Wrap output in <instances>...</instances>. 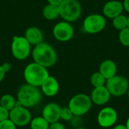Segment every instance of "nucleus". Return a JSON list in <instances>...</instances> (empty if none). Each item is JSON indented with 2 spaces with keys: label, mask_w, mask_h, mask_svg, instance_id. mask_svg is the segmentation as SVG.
Instances as JSON below:
<instances>
[{
  "label": "nucleus",
  "mask_w": 129,
  "mask_h": 129,
  "mask_svg": "<svg viewBox=\"0 0 129 129\" xmlns=\"http://www.w3.org/2000/svg\"><path fill=\"white\" fill-rule=\"evenodd\" d=\"M42 92L39 87L27 83L22 85L17 93V100L21 105L28 109L37 106L42 99Z\"/></svg>",
  "instance_id": "f257e3e1"
},
{
  "label": "nucleus",
  "mask_w": 129,
  "mask_h": 129,
  "mask_svg": "<svg viewBox=\"0 0 129 129\" xmlns=\"http://www.w3.org/2000/svg\"><path fill=\"white\" fill-rule=\"evenodd\" d=\"M32 56L35 63L46 68L54 66L57 59V53L54 48L45 42L36 45L32 51Z\"/></svg>",
  "instance_id": "f03ea898"
},
{
  "label": "nucleus",
  "mask_w": 129,
  "mask_h": 129,
  "mask_svg": "<svg viewBox=\"0 0 129 129\" xmlns=\"http://www.w3.org/2000/svg\"><path fill=\"white\" fill-rule=\"evenodd\" d=\"M48 76L49 73L47 68L35 62L29 63L23 71V77L26 82L36 87H40Z\"/></svg>",
  "instance_id": "7ed1b4c3"
},
{
  "label": "nucleus",
  "mask_w": 129,
  "mask_h": 129,
  "mask_svg": "<svg viewBox=\"0 0 129 129\" xmlns=\"http://www.w3.org/2000/svg\"><path fill=\"white\" fill-rule=\"evenodd\" d=\"M58 8L60 16L69 23L77 20L82 14V7L77 0H63Z\"/></svg>",
  "instance_id": "20e7f679"
},
{
  "label": "nucleus",
  "mask_w": 129,
  "mask_h": 129,
  "mask_svg": "<svg viewBox=\"0 0 129 129\" xmlns=\"http://www.w3.org/2000/svg\"><path fill=\"white\" fill-rule=\"evenodd\" d=\"M92 101L91 98L85 94H77L69 101L68 107L76 116H82L91 109Z\"/></svg>",
  "instance_id": "39448f33"
},
{
  "label": "nucleus",
  "mask_w": 129,
  "mask_h": 129,
  "mask_svg": "<svg viewBox=\"0 0 129 129\" xmlns=\"http://www.w3.org/2000/svg\"><path fill=\"white\" fill-rule=\"evenodd\" d=\"M105 86L111 96L121 97L127 94L129 88V82L125 77L116 75L113 77L107 79Z\"/></svg>",
  "instance_id": "423d86ee"
},
{
  "label": "nucleus",
  "mask_w": 129,
  "mask_h": 129,
  "mask_svg": "<svg viewBox=\"0 0 129 129\" xmlns=\"http://www.w3.org/2000/svg\"><path fill=\"white\" fill-rule=\"evenodd\" d=\"M31 52V45L24 36H14L11 43V53L20 60L26 59Z\"/></svg>",
  "instance_id": "0eeeda50"
},
{
  "label": "nucleus",
  "mask_w": 129,
  "mask_h": 129,
  "mask_svg": "<svg viewBox=\"0 0 129 129\" xmlns=\"http://www.w3.org/2000/svg\"><path fill=\"white\" fill-rule=\"evenodd\" d=\"M8 119L17 127H24L29 124L32 119V114L26 107L23 106L15 107L9 111Z\"/></svg>",
  "instance_id": "6e6552de"
},
{
  "label": "nucleus",
  "mask_w": 129,
  "mask_h": 129,
  "mask_svg": "<svg viewBox=\"0 0 129 129\" xmlns=\"http://www.w3.org/2000/svg\"><path fill=\"white\" fill-rule=\"evenodd\" d=\"M107 22L104 17L101 14H90L85 17L83 22L85 31L90 34H96L101 32L106 26Z\"/></svg>",
  "instance_id": "1a4fd4ad"
},
{
  "label": "nucleus",
  "mask_w": 129,
  "mask_h": 129,
  "mask_svg": "<svg viewBox=\"0 0 129 129\" xmlns=\"http://www.w3.org/2000/svg\"><path fill=\"white\" fill-rule=\"evenodd\" d=\"M98 122L102 128H107L114 125L118 119L116 110L112 107H107L103 108L98 115Z\"/></svg>",
  "instance_id": "9d476101"
},
{
  "label": "nucleus",
  "mask_w": 129,
  "mask_h": 129,
  "mask_svg": "<svg viewBox=\"0 0 129 129\" xmlns=\"http://www.w3.org/2000/svg\"><path fill=\"white\" fill-rule=\"evenodd\" d=\"M54 38L60 42H67L70 40L74 35L73 26L67 21L57 23L53 29Z\"/></svg>",
  "instance_id": "9b49d317"
},
{
  "label": "nucleus",
  "mask_w": 129,
  "mask_h": 129,
  "mask_svg": "<svg viewBox=\"0 0 129 129\" xmlns=\"http://www.w3.org/2000/svg\"><path fill=\"white\" fill-rule=\"evenodd\" d=\"M60 106L54 102H51L44 106L42 111V116L50 124L60 119Z\"/></svg>",
  "instance_id": "f8f14e48"
},
{
  "label": "nucleus",
  "mask_w": 129,
  "mask_h": 129,
  "mask_svg": "<svg viewBox=\"0 0 129 129\" xmlns=\"http://www.w3.org/2000/svg\"><path fill=\"white\" fill-rule=\"evenodd\" d=\"M90 98L92 103L98 106H102L107 104L110 101L111 94L104 85L94 88L91 91Z\"/></svg>",
  "instance_id": "ddd939ff"
},
{
  "label": "nucleus",
  "mask_w": 129,
  "mask_h": 129,
  "mask_svg": "<svg viewBox=\"0 0 129 129\" xmlns=\"http://www.w3.org/2000/svg\"><path fill=\"white\" fill-rule=\"evenodd\" d=\"M40 87L42 94L48 98L54 97L57 94L60 90L58 81L51 76H48Z\"/></svg>",
  "instance_id": "4468645a"
},
{
  "label": "nucleus",
  "mask_w": 129,
  "mask_h": 129,
  "mask_svg": "<svg viewBox=\"0 0 129 129\" xmlns=\"http://www.w3.org/2000/svg\"><path fill=\"white\" fill-rule=\"evenodd\" d=\"M123 10V4L121 2L117 0H111L104 5L103 8V13L105 17L113 19L118 15L122 14Z\"/></svg>",
  "instance_id": "2eb2a0df"
},
{
  "label": "nucleus",
  "mask_w": 129,
  "mask_h": 129,
  "mask_svg": "<svg viewBox=\"0 0 129 129\" xmlns=\"http://www.w3.org/2000/svg\"><path fill=\"white\" fill-rule=\"evenodd\" d=\"M99 72L105 77L106 79H108L116 75L117 66L113 60H106L101 63Z\"/></svg>",
  "instance_id": "dca6fc26"
},
{
  "label": "nucleus",
  "mask_w": 129,
  "mask_h": 129,
  "mask_svg": "<svg viewBox=\"0 0 129 129\" xmlns=\"http://www.w3.org/2000/svg\"><path fill=\"white\" fill-rule=\"evenodd\" d=\"M24 37L30 43V45H33L35 46L42 43L43 40L42 32L40 29L36 26L29 27L26 30Z\"/></svg>",
  "instance_id": "f3484780"
},
{
  "label": "nucleus",
  "mask_w": 129,
  "mask_h": 129,
  "mask_svg": "<svg viewBox=\"0 0 129 129\" xmlns=\"http://www.w3.org/2000/svg\"><path fill=\"white\" fill-rule=\"evenodd\" d=\"M42 14L44 17L48 20H53L57 19L60 16L59 8L57 5L48 4L42 10Z\"/></svg>",
  "instance_id": "a211bd4d"
},
{
  "label": "nucleus",
  "mask_w": 129,
  "mask_h": 129,
  "mask_svg": "<svg viewBox=\"0 0 129 129\" xmlns=\"http://www.w3.org/2000/svg\"><path fill=\"white\" fill-rule=\"evenodd\" d=\"M31 129H48L50 123L42 116L32 118L29 122Z\"/></svg>",
  "instance_id": "6ab92c4d"
},
{
  "label": "nucleus",
  "mask_w": 129,
  "mask_h": 129,
  "mask_svg": "<svg viewBox=\"0 0 129 129\" xmlns=\"http://www.w3.org/2000/svg\"><path fill=\"white\" fill-rule=\"evenodd\" d=\"M16 101L17 99H15L14 96L10 94H5L2 95L0 98V105L10 111L15 107Z\"/></svg>",
  "instance_id": "aec40b11"
},
{
  "label": "nucleus",
  "mask_w": 129,
  "mask_h": 129,
  "mask_svg": "<svg viewBox=\"0 0 129 129\" xmlns=\"http://www.w3.org/2000/svg\"><path fill=\"white\" fill-rule=\"evenodd\" d=\"M90 81L92 86L94 88H97V87L104 86L106 85L107 79L100 72H96L91 75Z\"/></svg>",
  "instance_id": "412c9836"
},
{
  "label": "nucleus",
  "mask_w": 129,
  "mask_h": 129,
  "mask_svg": "<svg viewBox=\"0 0 129 129\" xmlns=\"http://www.w3.org/2000/svg\"><path fill=\"white\" fill-rule=\"evenodd\" d=\"M113 25L118 30H122L128 26V18L123 14H119L113 19Z\"/></svg>",
  "instance_id": "4be33fe9"
},
{
  "label": "nucleus",
  "mask_w": 129,
  "mask_h": 129,
  "mask_svg": "<svg viewBox=\"0 0 129 129\" xmlns=\"http://www.w3.org/2000/svg\"><path fill=\"white\" fill-rule=\"evenodd\" d=\"M119 39L120 43L125 46L129 47V28L126 27L122 30H120L119 34Z\"/></svg>",
  "instance_id": "5701e85b"
},
{
  "label": "nucleus",
  "mask_w": 129,
  "mask_h": 129,
  "mask_svg": "<svg viewBox=\"0 0 129 129\" xmlns=\"http://www.w3.org/2000/svg\"><path fill=\"white\" fill-rule=\"evenodd\" d=\"M74 115L72 113L71 110L69 108V107H61L60 109V119L65 121V122H70L71 119L73 118Z\"/></svg>",
  "instance_id": "b1692460"
},
{
  "label": "nucleus",
  "mask_w": 129,
  "mask_h": 129,
  "mask_svg": "<svg viewBox=\"0 0 129 129\" xmlns=\"http://www.w3.org/2000/svg\"><path fill=\"white\" fill-rule=\"evenodd\" d=\"M0 129H17V126L9 119H7L0 122Z\"/></svg>",
  "instance_id": "393cba45"
},
{
  "label": "nucleus",
  "mask_w": 129,
  "mask_h": 129,
  "mask_svg": "<svg viewBox=\"0 0 129 129\" xmlns=\"http://www.w3.org/2000/svg\"><path fill=\"white\" fill-rule=\"evenodd\" d=\"M9 117V111L0 105V122L4 121Z\"/></svg>",
  "instance_id": "a878e982"
},
{
  "label": "nucleus",
  "mask_w": 129,
  "mask_h": 129,
  "mask_svg": "<svg viewBox=\"0 0 129 129\" xmlns=\"http://www.w3.org/2000/svg\"><path fill=\"white\" fill-rule=\"evenodd\" d=\"M48 129H66V128H65V126H64V125L63 123L57 121V122L51 123Z\"/></svg>",
  "instance_id": "bb28decb"
},
{
  "label": "nucleus",
  "mask_w": 129,
  "mask_h": 129,
  "mask_svg": "<svg viewBox=\"0 0 129 129\" xmlns=\"http://www.w3.org/2000/svg\"><path fill=\"white\" fill-rule=\"evenodd\" d=\"M2 67L3 68V70H4V71L5 73L9 72L11 70V64L9 63H4L2 65Z\"/></svg>",
  "instance_id": "cd10ccee"
},
{
  "label": "nucleus",
  "mask_w": 129,
  "mask_h": 129,
  "mask_svg": "<svg viewBox=\"0 0 129 129\" xmlns=\"http://www.w3.org/2000/svg\"><path fill=\"white\" fill-rule=\"evenodd\" d=\"M48 4H51V5H57L58 6L62 2L63 0H47Z\"/></svg>",
  "instance_id": "c85d7f7f"
},
{
  "label": "nucleus",
  "mask_w": 129,
  "mask_h": 129,
  "mask_svg": "<svg viewBox=\"0 0 129 129\" xmlns=\"http://www.w3.org/2000/svg\"><path fill=\"white\" fill-rule=\"evenodd\" d=\"M5 74H6V73L4 71L3 68L2 67V65H0V82L4 79Z\"/></svg>",
  "instance_id": "c756f323"
},
{
  "label": "nucleus",
  "mask_w": 129,
  "mask_h": 129,
  "mask_svg": "<svg viewBox=\"0 0 129 129\" xmlns=\"http://www.w3.org/2000/svg\"><path fill=\"white\" fill-rule=\"evenodd\" d=\"M122 4H123L124 9L129 13V0H124V2Z\"/></svg>",
  "instance_id": "7c9ffc66"
},
{
  "label": "nucleus",
  "mask_w": 129,
  "mask_h": 129,
  "mask_svg": "<svg viewBox=\"0 0 129 129\" xmlns=\"http://www.w3.org/2000/svg\"><path fill=\"white\" fill-rule=\"evenodd\" d=\"M113 129H128L125 125L123 124H118L116 125H115V127L113 128Z\"/></svg>",
  "instance_id": "2f4dec72"
},
{
  "label": "nucleus",
  "mask_w": 129,
  "mask_h": 129,
  "mask_svg": "<svg viewBox=\"0 0 129 129\" xmlns=\"http://www.w3.org/2000/svg\"><path fill=\"white\" fill-rule=\"evenodd\" d=\"M125 125H126V127H127V128L129 129V117L128 118V119H127V121H126V123H125Z\"/></svg>",
  "instance_id": "473e14b6"
},
{
  "label": "nucleus",
  "mask_w": 129,
  "mask_h": 129,
  "mask_svg": "<svg viewBox=\"0 0 129 129\" xmlns=\"http://www.w3.org/2000/svg\"><path fill=\"white\" fill-rule=\"evenodd\" d=\"M127 18H128V26H127V27H128L129 28V16L128 17H127Z\"/></svg>",
  "instance_id": "72a5a7b5"
},
{
  "label": "nucleus",
  "mask_w": 129,
  "mask_h": 129,
  "mask_svg": "<svg viewBox=\"0 0 129 129\" xmlns=\"http://www.w3.org/2000/svg\"><path fill=\"white\" fill-rule=\"evenodd\" d=\"M75 129H86V128H82V127H78V128H75Z\"/></svg>",
  "instance_id": "f704fd0d"
},
{
  "label": "nucleus",
  "mask_w": 129,
  "mask_h": 129,
  "mask_svg": "<svg viewBox=\"0 0 129 129\" xmlns=\"http://www.w3.org/2000/svg\"><path fill=\"white\" fill-rule=\"evenodd\" d=\"M127 94H128V98H129V88H128V91H127Z\"/></svg>",
  "instance_id": "c9c22d12"
}]
</instances>
